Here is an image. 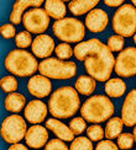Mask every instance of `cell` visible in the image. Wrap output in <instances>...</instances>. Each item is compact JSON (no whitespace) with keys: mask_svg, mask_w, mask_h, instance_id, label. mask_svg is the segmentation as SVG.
Instances as JSON below:
<instances>
[{"mask_svg":"<svg viewBox=\"0 0 136 150\" xmlns=\"http://www.w3.org/2000/svg\"><path fill=\"white\" fill-rule=\"evenodd\" d=\"M4 67L9 73L20 78L34 75L36 70H39V63L36 57L25 49L10 51L5 57Z\"/></svg>","mask_w":136,"mask_h":150,"instance_id":"cell-4","label":"cell"},{"mask_svg":"<svg viewBox=\"0 0 136 150\" xmlns=\"http://www.w3.org/2000/svg\"><path fill=\"white\" fill-rule=\"evenodd\" d=\"M42 4H45L42 0H19L14 3L11 14H10V21L12 25H19L22 22V17L25 15V10L30 6L34 8H40Z\"/></svg>","mask_w":136,"mask_h":150,"instance_id":"cell-18","label":"cell"},{"mask_svg":"<svg viewBox=\"0 0 136 150\" xmlns=\"http://www.w3.org/2000/svg\"><path fill=\"white\" fill-rule=\"evenodd\" d=\"M45 150H69V148L66 145V143L63 140L54 138L47 143L46 146H45Z\"/></svg>","mask_w":136,"mask_h":150,"instance_id":"cell-34","label":"cell"},{"mask_svg":"<svg viewBox=\"0 0 136 150\" xmlns=\"http://www.w3.org/2000/svg\"><path fill=\"white\" fill-rule=\"evenodd\" d=\"M80 110V98L72 86H62L52 92L48 100V111L54 118H71Z\"/></svg>","mask_w":136,"mask_h":150,"instance_id":"cell-1","label":"cell"},{"mask_svg":"<svg viewBox=\"0 0 136 150\" xmlns=\"http://www.w3.org/2000/svg\"><path fill=\"white\" fill-rule=\"evenodd\" d=\"M0 33H1L3 38L5 40H10L15 36V27L12 23H4L1 28H0Z\"/></svg>","mask_w":136,"mask_h":150,"instance_id":"cell-35","label":"cell"},{"mask_svg":"<svg viewBox=\"0 0 136 150\" xmlns=\"http://www.w3.org/2000/svg\"><path fill=\"white\" fill-rule=\"evenodd\" d=\"M95 150H119V146H117L114 142H111L110 139L107 140H100L97 144Z\"/></svg>","mask_w":136,"mask_h":150,"instance_id":"cell-36","label":"cell"},{"mask_svg":"<svg viewBox=\"0 0 136 150\" xmlns=\"http://www.w3.org/2000/svg\"><path fill=\"white\" fill-rule=\"evenodd\" d=\"M132 134H134V138H135V143H136V126H135V128H134V132H132Z\"/></svg>","mask_w":136,"mask_h":150,"instance_id":"cell-39","label":"cell"},{"mask_svg":"<svg viewBox=\"0 0 136 150\" xmlns=\"http://www.w3.org/2000/svg\"><path fill=\"white\" fill-rule=\"evenodd\" d=\"M93 143L88 137H78L72 142L69 150H93Z\"/></svg>","mask_w":136,"mask_h":150,"instance_id":"cell-28","label":"cell"},{"mask_svg":"<svg viewBox=\"0 0 136 150\" xmlns=\"http://www.w3.org/2000/svg\"><path fill=\"white\" fill-rule=\"evenodd\" d=\"M124 128V122L121 117H111L105 126V138L108 139H115L117 138Z\"/></svg>","mask_w":136,"mask_h":150,"instance_id":"cell-25","label":"cell"},{"mask_svg":"<svg viewBox=\"0 0 136 150\" xmlns=\"http://www.w3.org/2000/svg\"><path fill=\"white\" fill-rule=\"evenodd\" d=\"M32 36L29 31H21L15 36V45L20 49H25L30 46H32Z\"/></svg>","mask_w":136,"mask_h":150,"instance_id":"cell-26","label":"cell"},{"mask_svg":"<svg viewBox=\"0 0 136 150\" xmlns=\"http://www.w3.org/2000/svg\"><path fill=\"white\" fill-rule=\"evenodd\" d=\"M109 16L103 9L95 8L85 16V27L93 33H99L108 27Z\"/></svg>","mask_w":136,"mask_h":150,"instance_id":"cell-12","label":"cell"},{"mask_svg":"<svg viewBox=\"0 0 136 150\" xmlns=\"http://www.w3.org/2000/svg\"><path fill=\"white\" fill-rule=\"evenodd\" d=\"M43 5H45V10L49 17L54 18L56 21L64 18L67 8H66V4L62 0H47Z\"/></svg>","mask_w":136,"mask_h":150,"instance_id":"cell-22","label":"cell"},{"mask_svg":"<svg viewBox=\"0 0 136 150\" xmlns=\"http://www.w3.org/2000/svg\"><path fill=\"white\" fill-rule=\"evenodd\" d=\"M25 105H26V98H25L22 93H19V92L9 93L5 97V101H4L5 110L9 112H12L15 115L19 113L22 108H25Z\"/></svg>","mask_w":136,"mask_h":150,"instance_id":"cell-20","label":"cell"},{"mask_svg":"<svg viewBox=\"0 0 136 150\" xmlns=\"http://www.w3.org/2000/svg\"><path fill=\"white\" fill-rule=\"evenodd\" d=\"M37 150H39V149H37Z\"/></svg>","mask_w":136,"mask_h":150,"instance_id":"cell-42","label":"cell"},{"mask_svg":"<svg viewBox=\"0 0 136 150\" xmlns=\"http://www.w3.org/2000/svg\"><path fill=\"white\" fill-rule=\"evenodd\" d=\"M115 73L120 78H131L136 75V47H126L115 59Z\"/></svg>","mask_w":136,"mask_h":150,"instance_id":"cell-10","label":"cell"},{"mask_svg":"<svg viewBox=\"0 0 136 150\" xmlns=\"http://www.w3.org/2000/svg\"><path fill=\"white\" fill-rule=\"evenodd\" d=\"M85 120L83 117H76L69 122V128L73 130L74 134H82L84 130L88 128L85 124Z\"/></svg>","mask_w":136,"mask_h":150,"instance_id":"cell-33","label":"cell"},{"mask_svg":"<svg viewBox=\"0 0 136 150\" xmlns=\"http://www.w3.org/2000/svg\"><path fill=\"white\" fill-rule=\"evenodd\" d=\"M8 150H29V149L26 148V145L17 143V144H11V146H9Z\"/></svg>","mask_w":136,"mask_h":150,"instance_id":"cell-38","label":"cell"},{"mask_svg":"<svg viewBox=\"0 0 136 150\" xmlns=\"http://www.w3.org/2000/svg\"><path fill=\"white\" fill-rule=\"evenodd\" d=\"M31 49H32L34 55H36L37 58L47 59L56 49L54 40L51 36L45 35V33L39 35V36H36V38L34 40Z\"/></svg>","mask_w":136,"mask_h":150,"instance_id":"cell-14","label":"cell"},{"mask_svg":"<svg viewBox=\"0 0 136 150\" xmlns=\"http://www.w3.org/2000/svg\"><path fill=\"white\" fill-rule=\"evenodd\" d=\"M134 43H135V45H136V33L134 35Z\"/></svg>","mask_w":136,"mask_h":150,"instance_id":"cell-40","label":"cell"},{"mask_svg":"<svg viewBox=\"0 0 136 150\" xmlns=\"http://www.w3.org/2000/svg\"><path fill=\"white\" fill-rule=\"evenodd\" d=\"M102 45L103 43L98 38H90L85 42H80L74 47V57L80 62H84L89 55L95 53L102 47Z\"/></svg>","mask_w":136,"mask_h":150,"instance_id":"cell-19","label":"cell"},{"mask_svg":"<svg viewBox=\"0 0 136 150\" xmlns=\"http://www.w3.org/2000/svg\"><path fill=\"white\" fill-rule=\"evenodd\" d=\"M104 4L107 6H110V8H117V6L124 5V3L121 1V0H104Z\"/></svg>","mask_w":136,"mask_h":150,"instance_id":"cell-37","label":"cell"},{"mask_svg":"<svg viewBox=\"0 0 136 150\" xmlns=\"http://www.w3.org/2000/svg\"><path fill=\"white\" fill-rule=\"evenodd\" d=\"M22 25L26 31L35 35H43L49 26V16L45 9L32 8L25 12L22 17Z\"/></svg>","mask_w":136,"mask_h":150,"instance_id":"cell-9","label":"cell"},{"mask_svg":"<svg viewBox=\"0 0 136 150\" xmlns=\"http://www.w3.org/2000/svg\"><path fill=\"white\" fill-rule=\"evenodd\" d=\"M135 150H136V149H135Z\"/></svg>","mask_w":136,"mask_h":150,"instance_id":"cell-43","label":"cell"},{"mask_svg":"<svg viewBox=\"0 0 136 150\" xmlns=\"http://www.w3.org/2000/svg\"><path fill=\"white\" fill-rule=\"evenodd\" d=\"M111 26L114 32L124 38L134 36L136 33V8L132 4H124L117 8Z\"/></svg>","mask_w":136,"mask_h":150,"instance_id":"cell-7","label":"cell"},{"mask_svg":"<svg viewBox=\"0 0 136 150\" xmlns=\"http://www.w3.org/2000/svg\"><path fill=\"white\" fill-rule=\"evenodd\" d=\"M54 52L58 59L66 60V59H69L74 54V49L69 46V43H59V45L56 46Z\"/></svg>","mask_w":136,"mask_h":150,"instance_id":"cell-29","label":"cell"},{"mask_svg":"<svg viewBox=\"0 0 136 150\" xmlns=\"http://www.w3.org/2000/svg\"><path fill=\"white\" fill-rule=\"evenodd\" d=\"M114 67L115 58L113 52L104 43L95 53H93L84 60V68L88 75L95 81H100V83H105L110 79Z\"/></svg>","mask_w":136,"mask_h":150,"instance_id":"cell-2","label":"cell"},{"mask_svg":"<svg viewBox=\"0 0 136 150\" xmlns=\"http://www.w3.org/2000/svg\"><path fill=\"white\" fill-rule=\"evenodd\" d=\"M48 113V106L41 100H32L30 101L24 110V116L26 121L31 124H40L46 120Z\"/></svg>","mask_w":136,"mask_h":150,"instance_id":"cell-11","label":"cell"},{"mask_svg":"<svg viewBox=\"0 0 136 150\" xmlns=\"http://www.w3.org/2000/svg\"><path fill=\"white\" fill-rule=\"evenodd\" d=\"M99 4V0H73L68 4V9L73 15L80 16L84 15L95 9V6Z\"/></svg>","mask_w":136,"mask_h":150,"instance_id":"cell-21","label":"cell"},{"mask_svg":"<svg viewBox=\"0 0 136 150\" xmlns=\"http://www.w3.org/2000/svg\"><path fill=\"white\" fill-rule=\"evenodd\" d=\"M107 46L111 52H121L124 49V46H125V38L119 35L110 36L108 38Z\"/></svg>","mask_w":136,"mask_h":150,"instance_id":"cell-30","label":"cell"},{"mask_svg":"<svg viewBox=\"0 0 136 150\" xmlns=\"http://www.w3.org/2000/svg\"><path fill=\"white\" fill-rule=\"evenodd\" d=\"M95 87H97L95 80L92 76H89V75H79L78 79L76 80V84H74V89L77 90V92L84 96L92 95L94 92Z\"/></svg>","mask_w":136,"mask_h":150,"instance_id":"cell-24","label":"cell"},{"mask_svg":"<svg viewBox=\"0 0 136 150\" xmlns=\"http://www.w3.org/2000/svg\"><path fill=\"white\" fill-rule=\"evenodd\" d=\"M27 91L36 98H43L52 91V83L43 75H34L27 81Z\"/></svg>","mask_w":136,"mask_h":150,"instance_id":"cell-13","label":"cell"},{"mask_svg":"<svg viewBox=\"0 0 136 150\" xmlns=\"http://www.w3.org/2000/svg\"><path fill=\"white\" fill-rule=\"evenodd\" d=\"M104 135H105V130L99 124H93V126L87 128V137L92 142H100L103 140Z\"/></svg>","mask_w":136,"mask_h":150,"instance_id":"cell-31","label":"cell"},{"mask_svg":"<svg viewBox=\"0 0 136 150\" xmlns=\"http://www.w3.org/2000/svg\"><path fill=\"white\" fill-rule=\"evenodd\" d=\"M134 143H135V138L134 134L131 133H121L117 137V146H119V149L129 150L132 148Z\"/></svg>","mask_w":136,"mask_h":150,"instance_id":"cell-32","label":"cell"},{"mask_svg":"<svg viewBox=\"0 0 136 150\" xmlns=\"http://www.w3.org/2000/svg\"><path fill=\"white\" fill-rule=\"evenodd\" d=\"M52 31L58 40L63 43H80L85 35L84 23L74 17H64L62 20L54 21Z\"/></svg>","mask_w":136,"mask_h":150,"instance_id":"cell-5","label":"cell"},{"mask_svg":"<svg viewBox=\"0 0 136 150\" xmlns=\"http://www.w3.org/2000/svg\"><path fill=\"white\" fill-rule=\"evenodd\" d=\"M27 129L26 121L20 115H11L4 118L0 128V134L5 143L17 144L20 140L25 139Z\"/></svg>","mask_w":136,"mask_h":150,"instance_id":"cell-8","label":"cell"},{"mask_svg":"<svg viewBox=\"0 0 136 150\" xmlns=\"http://www.w3.org/2000/svg\"><path fill=\"white\" fill-rule=\"evenodd\" d=\"M0 86H1V90L4 92L12 93L17 89V80L15 76H12V75H5V76H3L1 80H0Z\"/></svg>","mask_w":136,"mask_h":150,"instance_id":"cell-27","label":"cell"},{"mask_svg":"<svg viewBox=\"0 0 136 150\" xmlns=\"http://www.w3.org/2000/svg\"><path fill=\"white\" fill-rule=\"evenodd\" d=\"M132 5H134L135 8H136V0H132Z\"/></svg>","mask_w":136,"mask_h":150,"instance_id":"cell-41","label":"cell"},{"mask_svg":"<svg viewBox=\"0 0 136 150\" xmlns=\"http://www.w3.org/2000/svg\"><path fill=\"white\" fill-rule=\"evenodd\" d=\"M77 64L71 60H61L58 58L43 59L39 64V71L48 79L68 80L77 74Z\"/></svg>","mask_w":136,"mask_h":150,"instance_id":"cell-6","label":"cell"},{"mask_svg":"<svg viewBox=\"0 0 136 150\" xmlns=\"http://www.w3.org/2000/svg\"><path fill=\"white\" fill-rule=\"evenodd\" d=\"M105 93L109 97H114V98H119L121 97L126 91V84L125 81L120 78H114V79H109L105 83Z\"/></svg>","mask_w":136,"mask_h":150,"instance_id":"cell-23","label":"cell"},{"mask_svg":"<svg viewBox=\"0 0 136 150\" xmlns=\"http://www.w3.org/2000/svg\"><path fill=\"white\" fill-rule=\"evenodd\" d=\"M114 103L105 95H94L85 100L80 106V115L89 123H102L110 120L114 115Z\"/></svg>","mask_w":136,"mask_h":150,"instance_id":"cell-3","label":"cell"},{"mask_svg":"<svg viewBox=\"0 0 136 150\" xmlns=\"http://www.w3.org/2000/svg\"><path fill=\"white\" fill-rule=\"evenodd\" d=\"M26 144L30 148H34L35 150L40 149L42 146H46L48 140V130L46 127L40 126V124H34L32 127L27 129V133L25 135Z\"/></svg>","mask_w":136,"mask_h":150,"instance_id":"cell-15","label":"cell"},{"mask_svg":"<svg viewBox=\"0 0 136 150\" xmlns=\"http://www.w3.org/2000/svg\"><path fill=\"white\" fill-rule=\"evenodd\" d=\"M46 128L49 129L51 132L57 137L58 139L63 142H73L74 140V134L73 130L66 126L63 122H61L57 118H49L46 121Z\"/></svg>","mask_w":136,"mask_h":150,"instance_id":"cell-17","label":"cell"},{"mask_svg":"<svg viewBox=\"0 0 136 150\" xmlns=\"http://www.w3.org/2000/svg\"><path fill=\"white\" fill-rule=\"evenodd\" d=\"M121 120L126 127L136 126V89L130 91L121 107Z\"/></svg>","mask_w":136,"mask_h":150,"instance_id":"cell-16","label":"cell"}]
</instances>
